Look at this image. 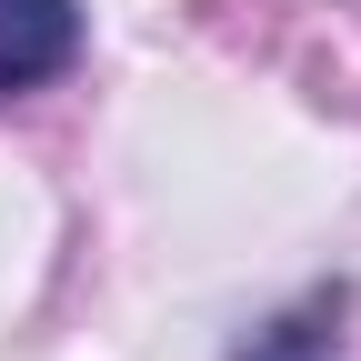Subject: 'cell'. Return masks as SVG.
I'll use <instances>...</instances> for the list:
<instances>
[{"label": "cell", "mask_w": 361, "mask_h": 361, "mask_svg": "<svg viewBox=\"0 0 361 361\" xmlns=\"http://www.w3.org/2000/svg\"><path fill=\"white\" fill-rule=\"evenodd\" d=\"M80 51V0H0V101L40 90Z\"/></svg>", "instance_id": "1"}]
</instances>
